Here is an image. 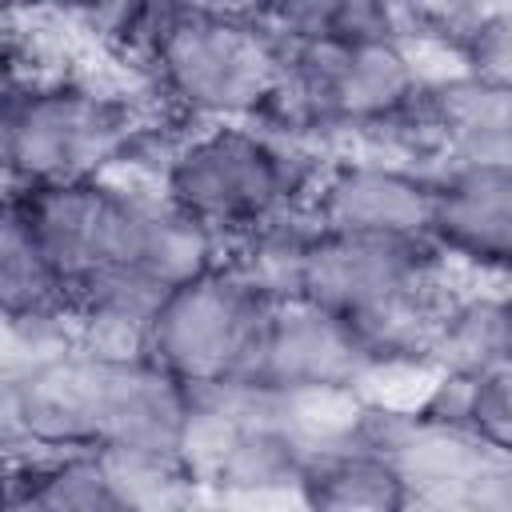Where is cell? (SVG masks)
<instances>
[{
    "label": "cell",
    "instance_id": "1",
    "mask_svg": "<svg viewBox=\"0 0 512 512\" xmlns=\"http://www.w3.org/2000/svg\"><path fill=\"white\" fill-rule=\"evenodd\" d=\"M8 436L36 448L188 456L196 396L148 352H68L4 380Z\"/></svg>",
    "mask_w": 512,
    "mask_h": 512
},
{
    "label": "cell",
    "instance_id": "8",
    "mask_svg": "<svg viewBox=\"0 0 512 512\" xmlns=\"http://www.w3.org/2000/svg\"><path fill=\"white\" fill-rule=\"evenodd\" d=\"M288 52V48H284ZM280 92L312 124H384L420 96V76L396 36L292 44Z\"/></svg>",
    "mask_w": 512,
    "mask_h": 512
},
{
    "label": "cell",
    "instance_id": "14",
    "mask_svg": "<svg viewBox=\"0 0 512 512\" xmlns=\"http://www.w3.org/2000/svg\"><path fill=\"white\" fill-rule=\"evenodd\" d=\"M428 364L452 384H472L512 368V296H468L440 308Z\"/></svg>",
    "mask_w": 512,
    "mask_h": 512
},
{
    "label": "cell",
    "instance_id": "18",
    "mask_svg": "<svg viewBox=\"0 0 512 512\" xmlns=\"http://www.w3.org/2000/svg\"><path fill=\"white\" fill-rule=\"evenodd\" d=\"M456 388H460L456 424L480 448L512 460V368L472 380V384H456Z\"/></svg>",
    "mask_w": 512,
    "mask_h": 512
},
{
    "label": "cell",
    "instance_id": "5",
    "mask_svg": "<svg viewBox=\"0 0 512 512\" xmlns=\"http://www.w3.org/2000/svg\"><path fill=\"white\" fill-rule=\"evenodd\" d=\"M296 188V160L268 136L236 124L184 140L164 164V196L216 236H252L276 224Z\"/></svg>",
    "mask_w": 512,
    "mask_h": 512
},
{
    "label": "cell",
    "instance_id": "20",
    "mask_svg": "<svg viewBox=\"0 0 512 512\" xmlns=\"http://www.w3.org/2000/svg\"><path fill=\"white\" fill-rule=\"evenodd\" d=\"M180 12L200 16H232V20H268L276 0H168Z\"/></svg>",
    "mask_w": 512,
    "mask_h": 512
},
{
    "label": "cell",
    "instance_id": "15",
    "mask_svg": "<svg viewBox=\"0 0 512 512\" xmlns=\"http://www.w3.org/2000/svg\"><path fill=\"white\" fill-rule=\"evenodd\" d=\"M296 496L308 508H376L392 512L408 504V476L404 468L376 444L364 448H332V452H308Z\"/></svg>",
    "mask_w": 512,
    "mask_h": 512
},
{
    "label": "cell",
    "instance_id": "9",
    "mask_svg": "<svg viewBox=\"0 0 512 512\" xmlns=\"http://www.w3.org/2000/svg\"><path fill=\"white\" fill-rule=\"evenodd\" d=\"M372 368L376 356L348 320L304 296H288L268 300L256 344L236 384H256L276 396L300 400L352 388Z\"/></svg>",
    "mask_w": 512,
    "mask_h": 512
},
{
    "label": "cell",
    "instance_id": "2",
    "mask_svg": "<svg viewBox=\"0 0 512 512\" xmlns=\"http://www.w3.org/2000/svg\"><path fill=\"white\" fill-rule=\"evenodd\" d=\"M436 248L424 236H360L312 224L300 296L348 320L380 360H428L440 308L432 304Z\"/></svg>",
    "mask_w": 512,
    "mask_h": 512
},
{
    "label": "cell",
    "instance_id": "7",
    "mask_svg": "<svg viewBox=\"0 0 512 512\" xmlns=\"http://www.w3.org/2000/svg\"><path fill=\"white\" fill-rule=\"evenodd\" d=\"M268 296L236 268H208L164 292L148 320L144 352L192 392L232 384L256 344Z\"/></svg>",
    "mask_w": 512,
    "mask_h": 512
},
{
    "label": "cell",
    "instance_id": "4",
    "mask_svg": "<svg viewBox=\"0 0 512 512\" xmlns=\"http://www.w3.org/2000/svg\"><path fill=\"white\" fill-rule=\"evenodd\" d=\"M144 48L164 92L204 120L224 124L264 112L284 84L288 52L264 20L200 16L168 4Z\"/></svg>",
    "mask_w": 512,
    "mask_h": 512
},
{
    "label": "cell",
    "instance_id": "19",
    "mask_svg": "<svg viewBox=\"0 0 512 512\" xmlns=\"http://www.w3.org/2000/svg\"><path fill=\"white\" fill-rule=\"evenodd\" d=\"M52 12L68 16L100 40L148 44L152 28L168 12V0H52Z\"/></svg>",
    "mask_w": 512,
    "mask_h": 512
},
{
    "label": "cell",
    "instance_id": "16",
    "mask_svg": "<svg viewBox=\"0 0 512 512\" xmlns=\"http://www.w3.org/2000/svg\"><path fill=\"white\" fill-rule=\"evenodd\" d=\"M268 20L288 44L396 36L388 0H276Z\"/></svg>",
    "mask_w": 512,
    "mask_h": 512
},
{
    "label": "cell",
    "instance_id": "12",
    "mask_svg": "<svg viewBox=\"0 0 512 512\" xmlns=\"http://www.w3.org/2000/svg\"><path fill=\"white\" fill-rule=\"evenodd\" d=\"M424 112L452 164L512 168V84L480 72L424 92Z\"/></svg>",
    "mask_w": 512,
    "mask_h": 512
},
{
    "label": "cell",
    "instance_id": "21",
    "mask_svg": "<svg viewBox=\"0 0 512 512\" xmlns=\"http://www.w3.org/2000/svg\"><path fill=\"white\" fill-rule=\"evenodd\" d=\"M44 8H52V0H4L8 20H16V16H32V12H44Z\"/></svg>",
    "mask_w": 512,
    "mask_h": 512
},
{
    "label": "cell",
    "instance_id": "17",
    "mask_svg": "<svg viewBox=\"0 0 512 512\" xmlns=\"http://www.w3.org/2000/svg\"><path fill=\"white\" fill-rule=\"evenodd\" d=\"M0 304L4 316H44L72 312L68 284L44 260V252L28 240V232L4 212L0 224Z\"/></svg>",
    "mask_w": 512,
    "mask_h": 512
},
{
    "label": "cell",
    "instance_id": "6",
    "mask_svg": "<svg viewBox=\"0 0 512 512\" xmlns=\"http://www.w3.org/2000/svg\"><path fill=\"white\" fill-rule=\"evenodd\" d=\"M148 200L152 192H128L108 176H88L56 184H12L4 212L28 232V240L44 252L72 296L92 276L116 268L136 272Z\"/></svg>",
    "mask_w": 512,
    "mask_h": 512
},
{
    "label": "cell",
    "instance_id": "13",
    "mask_svg": "<svg viewBox=\"0 0 512 512\" xmlns=\"http://www.w3.org/2000/svg\"><path fill=\"white\" fill-rule=\"evenodd\" d=\"M128 500L100 448H44L8 464V512H124Z\"/></svg>",
    "mask_w": 512,
    "mask_h": 512
},
{
    "label": "cell",
    "instance_id": "11",
    "mask_svg": "<svg viewBox=\"0 0 512 512\" xmlns=\"http://www.w3.org/2000/svg\"><path fill=\"white\" fill-rule=\"evenodd\" d=\"M432 180L416 172L348 160L336 164L316 192V228L360 236H424L428 240Z\"/></svg>",
    "mask_w": 512,
    "mask_h": 512
},
{
    "label": "cell",
    "instance_id": "3",
    "mask_svg": "<svg viewBox=\"0 0 512 512\" xmlns=\"http://www.w3.org/2000/svg\"><path fill=\"white\" fill-rule=\"evenodd\" d=\"M132 140L136 120L116 92L72 76L8 80L0 116L8 188L108 176Z\"/></svg>",
    "mask_w": 512,
    "mask_h": 512
},
{
    "label": "cell",
    "instance_id": "10",
    "mask_svg": "<svg viewBox=\"0 0 512 512\" xmlns=\"http://www.w3.org/2000/svg\"><path fill=\"white\" fill-rule=\"evenodd\" d=\"M428 240L488 276H512V168L448 164L432 180Z\"/></svg>",
    "mask_w": 512,
    "mask_h": 512
}]
</instances>
